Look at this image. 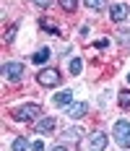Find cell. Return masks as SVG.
Listing matches in <instances>:
<instances>
[{
    "instance_id": "cell-19",
    "label": "cell",
    "mask_w": 130,
    "mask_h": 151,
    "mask_svg": "<svg viewBox=\"0 0 130 151\" xmlns=\"http://www.w3.org/2000/svg\"><path fill=\"white\" fill-rule=\"evenodd\" d=\"M16 31H18V26H16V24H13V26H8V34H5V42H13V39H16Z\"/></svg>"
},
{
    "instance_id": "cell-24",
    "label": "cell",
    "mask_w": 130,
    "mask_h": 151,
    "mask_svg": "<svg viewBox=\"0 0 130 151\" xmlns=\"http://www.w3.org/2000/svg\"><path fill=\"white\" fill-rule=\"evenodd\" d=\"M128 81H130V73H128Z\"/></svg>"
},
{
    "instance_id": "cell-1",
    "label": "cell",
    "mask_w": 130,
    "mask_h": 151,
    "mask_svg": "<svg viewBox=\"0 0 130 151\" xmlns=\"http://www.w3.org/2000/svg\"><path fill=\"white\" fill-rule=\"evenodd\" d=\"M11 117L18 120V122H34L37 117H42V107L34 104V102L21 104V107H16V109H11Z\"/></svg>"
},
{
    "instance_id": "cell-16",
    "label": "cell",
    "mask_w": 130,
    "mask_h": 151,
    "mask_svg": "<svg viewBox=\"0 0 130 151\" xmlns=\"http://www.w3.org/2000/svg\"><path fill=\"white\" fill-rule=\"evenodd\" d=\"M117 42H120L122 47H130V31H128V29L117 31Z\"/></svg>"
},
{
    "instance_id": "cell-17",
    "label": "cell",
    "mask_w": 130,
    "mask_h": 151,
    "mask_svg": "<svg viewBox=\"0 0 130 151\" xmlns=\"http://www.w3.org/2000/svg\"><path fill=\"white\" fill-rule=\"evenodd\" d=\"M81 68H83V60H81V58H73V60H70V73L78 76V73H81Z\"/></svg>"
},
{
    "instance_id": "cell-13",
    "label": "cell",
    "mask_w": 130,
    "mask_h": 151,
    "mask_svg": "<svg viewBox=\"0 0 130 151\" xmlns=\"http://www.w3.org/2000/svg\"><path fill=\"white\" fill-rule=\"evenodd\" d=\"M39 26H42L44 31H50L52 37H57V34H60V29L55 26V24H52V21H50V18H42V21H39Z\"/></svg>"
},
{
    "instance_id": "cell-8",
    "label": "cell",
    "mask_w": 130,
    "mask_h": 151,
    "mask_svg": "<svg viewBox=\"0 0 130 151\" xmlns=\"http://www.w3.org/2000/svg\"><path fill=\"white\" fill-rule=\"evenodd\" d=\"M86 112H88V104H86V102H73V104L68 107V117H73V120L83 117Z\"/></svg>"
},
{
    "instance_id": "cell-18",
    "label": "cell",
    "mask_w": 130,
    "mask_h": 151,
    "mask_svg": "<svg viewBox=\"0 0 130 151\" xmlns=\"http://www.w3.org/2000/svg\"><path fill=\"white\" fill-rule=\"evenodd\" d=\"M117 102H120V107H130V91H128V89H122V91H120V99H117Z\"/></svg>"
},
{
    "instance_id": "cell-6",
    "label": "cell",
    "mask_w": 130,
    "mask_h": 151,
    "mask_svg": "<svg viewBox=\"0 0 130 151\" xmlns=\"http://www.w3.org/2000/svg\"><path fill=\"white\" fill-rule=\"evenodd\" d=\"M88 146L94 151H104L107 146H109V138H107V133L104 130H94L91 136H88Z\"/></svg>"
},
{
    "instance_id": "cell-11",
    "label": "cell",
    "mask_w": 130,
    "mask_h": 151,
    "mask_svg": "<svg viewBox=\"0 0 130 151\" xmlns=\"http://www.w3.org/2000/svg\"><path fill=\"white\" fill-rule=\"evenodd\" d=\"M50 55H52V52H50V47H42V50H37V52L31 55V60L37 63V65H42V63L50 60Z\"/></svg>"
},
{
    "instance_id": "cell-3",
    "label": "cell",
    "mask_w": 130,
    "mask_h": 151,
    "mask_svg": "<svg viewBox=\"0 0 130 151\" xmlns=\"http://www.w3.org/2000/svg\"><path fill=\"white\" fill-rule=\"evenodd\" d=\"M60 78H62V76H60L57 68H44V70H39V73H37V81H39V86H47V89L57 86Z\"/></svg>"
},
{
    "instance_id": "cell-2",
    "label": "cell",
    "mask_w": 130,
    "mask_h": 151,
    "mask_svg": "<svg viewBox=\"0 0 130 151\" xmlns=\"http://www.w3.org/2000/svg\"><path fill=\"white\" fill-rule=\"evenodd\" d=\"M112 138L117 141V146L130 149V122L128 120H117L115 128H112Z\"/></svg>"
},
{
    "instance_id": "cell-12",
    "label": "cell",
    "mask_w": 130,
    "mask_h": 151,
    "mask_svg": "<svg viewBox=\"0 0 130 151\" xmlns=\"http://www.w3.org/2000/svg\"><path fill=\"white\" fill-rule=\"evenodd\" d=\"M31 146H29V141L21 136V138H13V146H11V151H29Z\"/></svg>"
},
{
    "instance_id": "cell-10",
    "label": "cell",
    "mask_w": 130,
    "mask_h": 151,
    "mask_svg": "<svg viewBox=\"0 0 130 151\" xmlns=\"http://www.w3.org/2000/svg\"><path fill=\"white\" fill-rule=\"evenodd\" d=\"M62 138L70 141V143H75V141L83 138V130H81V128H68V130H62Z\"/></svg>"
},
{
    "instance_id": "cell-21",
    "label": "cell",
    "mask_w": 130,
    "mask_h": 151,
    "mask_svg": "<svg viewBox=\"0 0 130 151\" xmlns=\"http://www.w3.org/2000/svg\"><path fill=\"white\" fill-rule=\"evenodd\" d=\"M94 47H96V50H107V47H109V39H99Z\"/></svg>"
},
{
    "instance_id": "cell-7",
    "label": "cell",
    "mask_w": 130,
    "mask_h": 151,
    "mask_svg": "<svg viewBox=\"0 0 130 151\" xmlns=\"http://www.w3.org/2000/svg\"><path fill=\"white\" fill-rule=\"evenodd\" d=\"M52 104H55V107H70V104H73V91H70V89L57 91V94L52 96Z\"/></svg>"
},
{
    "instance_id": "cell-20",
    "label": "cell",
    "mask_w": 130,
    "mask_h": 151,
    "mask_svg": "<svg viewBox=\"0 0 130 151\" xmlns=\"http://www.w3.org/2000/svg\"><path fill=\"white\" fill-rule=\"evenodd\" d=\"M31 151H44V141H34L31 143Z\"/></svg>"
},
{
    "instance_id": "cell-22",
    "label": "cell",
    "mask_w": 130,
    "mask_h": 151,
    "mask_svg": "<svg viewBox=\"0 0 130 151\" xmlns=\"http://www.w3.org/2000/svg\"><path fill=\"white\" fill-rule=\"evenodd\" d=\"M31 3H34V5H39V8H50V3H52V0H31Z\"/></svg>"
},
{
    "instance_id": "cell-15",
    "label": "cell",
    "mask_w": 130,
    "mask_h": 151,
    "mask_svg": "<svg viewBox=\"0 0 130 151\" xmlns=\"http://www.w3.org/2000/svg\"><path fill=\"white\" fill-rule=\"evenodd\" d=\"M60 8H62L65 13H73V11L78 8V0H60Z\"/></svg>"
},
{
    "instance_id": "cell-23",
    "label": "cell",
    "mask_w": 130,
    "mask_h": 151,
    "mask_svg": "<svg viewBox=\"0 0 130 151\" xmlns=\"http://www.w3.org/2000/svg\"><path fill=\"white\" fill-rule=\"evenodd\" d=\"M50 151H68L65 146H55V149H50Z\"/></svg>"
},
{
    "instance_id": "cell-4",
    "label": "cell",
    "mask_w": 130,
    "mask_h": 151,
    "mask_svg": "<svg viewBox=\"0 0 130 151\" xmlns=\"http://www.w3.org/2000/svg\"><path fill=\"white\" fill-rule=\"evenodd\" d=\"M3 76L8 81H21L24 78V63H3Z\"/></svg>"
},
{
    "instance_id": "cell-14",
    "label": "cell",
    "mask_w": 130,
    "mask_h": 151,
    "mask_svg": "<svg viewBox=\"0 0 130 151\" xmlns=\"http://www.w3.org/2000/svg\"><path fill=\"white\" fill-rule=\"evenodd\" d=\"M83 3H86V8H91V11H104L109 5L107 0H83Z\"/></svg>"
},
{
    "instance_id": "cell-9",
    "label": "cell",
    "mask_w": 130,
    "mask_h": 151,
    "mask_svg": "<svg viewBox=\"0 0 130 151\" xmlns=\"http://www.w3.org/2000/svg\"><path fill=\"white\" fill-rule=\"evenodd\" d=\"M34 130L37 133H52L55 130V117H42V120L34 122Z\"/></svg>"
},
{
    "instance_id": "cell-5",
    "label": "cell",
    "mask_w": 130,
    "mask_h": 151,
    "mask_svg": "<svg viewBox=\"0 0 130 151\" xmlns=\"http://www.w3.org/2000/svg\"><path fill=\"white\" fill-rule=\"evenodd\" d=\"M128 16H130V5L128 3H115V5H109V18H112L115 24H122Z\"/></svg>"
}]
</instances>
